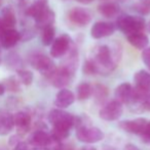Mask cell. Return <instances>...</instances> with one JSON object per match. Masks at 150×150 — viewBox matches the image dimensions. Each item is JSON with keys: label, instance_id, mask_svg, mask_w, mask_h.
Instances as JSON below:
<instances>
[{"label": "cell", "instance_id": "cell-1", "mask_svg": "<svg viewBox=\"0 0 150 150\" xmlns=\"http://www.w3.org/2000/svg\"><path fill=\"white\" fill-rule=\"evenodd\" d=\"M120 55L114 52L108 45H98L90 52V59L96 67L97 74L111 73L117 65Z\"/></svg>", "mask_w": 150, "mask_h": 150}, {"label": "cell", "instance_id": "cell-2", "mask_svg": "<svg viewBox=\"0 0 150 150\" xmlns=\"http://www.w3.org/2000/svg\"><path fill=\"white\" fill-rule=\"evenodd\" d=\"M76 128V138L83 143H96L101 141L104 138V133L99 128L94 126H90V124L85 122L83 120L76 119L75 125Z\"/></svg>", "mask_w": 150, "mask_h": 150}, {"label": "cell", "instance_id": "cell-3", "mask_svg": "<svg viewBox=\"0 0 150 150\" xmlns=\"http://www.w3.org/2000/svg\"><path fill=\"white\" fill-rule=\"evenodd\" d=\"M116 26L126 36L137 32H142L145 28V20L141 16H121L118 18Z\"/></svg>", "mask_w": 150, "mask_h": 150}, {"label": "cell", "instance_id": "cell-4", "mask_svg": "<svg viewBox=\"0 0 150 150\" xmlns=\"http://www.w3.org/2000/svg\"><path fill=\"white\" fill-rule=\"evenodd\" d=\"M48 120L55 128L71 130L75 125V117L71 113L62 110V108L52 109L48 115Z\"/></svg>", "mask_w": 150, "mask_h": 150}, {"label": "cell", "instance_id": "cell-5", "mask_svg": "<svg viewBox=\"0 0 150 150\" xmlns=\"http://www.w3.org/2000/svg\"><path fill=\"white\" fill-rule=\"evenodd\" d=\"M30 64L33 69H37L41 75L48 78L57 69L55 63L48 56L41 53H35L30 57Z\"/></svg>", "mask_w": 150, "mask_h": 150}, {"label": "cell", "instance_id": "cell-6", "mask_svg": "<svg viewBox=\"0 0 150 150\" xmlns=\"http://www.w3.org/2000/svg\"><path fill=\"white\" fill-rule=\"evenodd\" d=\"M122 111H123L122 103L116 99H113V100L107 102L101 108L99 115L101 119L106 120V122H113V120H118L121 117Z\"/></svg>", "mask_w": 150, "mask_h": 150}, {"label": "cell", "instance_id": "cell-7", "mask_svg": "<svg viewBox=\"0 0 150 150\" xmlns=\"http://www.w3.org/2000/svg\"><path fill=\"white\" fill-rule=\"evenodd\" d=\"M74 73H72L71 71H69L67 67H61L59 69H56L55 71L47 78L50 80V84L56 88H62L68 86L72 81V78Z\"/></svg>", "mask_w": 150, "mask_h": 150}, {"label": "cell", "instance_id": "cell-8", "mask_svg": "<svg viewBox=\"0 0 150 150\" xmlns=\"http://www.w3.org/2000/svg\"><path fill=\"white\" fill-rule=\"evenodd\" d=\"M71 45V39L69 36L62 35L54 40L50 48V55L54 58H59L68 52Z\"/></svg>", "mask_w": 150, "mask_h": 150}, {"label": "cell", "instance_id": "cell-9", "mask_svg": "<svg viewBox=\"0 0 150 150\" xmlns=\"http://www.w3.org/2000/svg\"><path fill=\"white\" fill-rule=\"evenodd\" d=\"M115 31V27L111 23L106 22H98L94 24L90 29V36L94 39H101L111 36Z\"/></svg>", "mask_w": 150, "mask_h": 150}, {"label": "cell", "instance_id": "cell-10", "mask_svg": "<svg viewBox=\"0 0 150 150\" xmlns=\"http://www.w3.org/2000/svg\"><path fill=\"white\" fill-rule=\"evenodd\" d=\"M69 20L78 27H84L92 21L90 12L81 7H75L69 11Z\"/></svg>", "mask_w": 150, "mask_h": 150}, {"label": "cell", "instance_id": "cell-11", "mask_svg": "<svg viewBox=\"0 0 150 150\" xmlns=\"http://www.w3.org/2000/svg\"><path fill=\"white\" fill-rule=\"evenodd\" d=\"M147 125L146 119H136L132 120H123L119 122V127L121 130L126 131L132 134H139L141 135L144 131L145 127Z\"/></svg>", "mask_w": 150, "mask_h": 150}, {"label": "cell", "instance_id": "cell-12", "mask_svg": "<svg viewBox=\"0 0 150 150\" xmlns=\"http://www.w3.org/2000/svg\"><path fill=\"white\" fill-rule=\"evenodd\" d=\"M14 122L20 134H26L31 127V115L27 111H18L14 115Z\"/></svg>", "mask_w": 150, "mask_h": 150}, {"label": "cell", "instance_id": "cell-13", "mask_svg": "<svg viewBox=\"0 0 150 150\" xmlns=\"http://www.w3.org/2000/svg\"><path fill=\"white\" fill-rule=\"evenodd\" d=\"M75 100V96L73 94L72 91L62 88L58 92L55 99V105H56L58 108H67L69 107Z\"/></svg>", "mask_w": 150, "mask_h": 150}, {"label": "cell", "instance_id": "cell-14", "mask_svg": "<svg viewBox=\"0 0 150 150\" xmlns=\"http://www.w3.org/2000/svg\"><path fill=\"white\" fill-rule=\"evenodd\" d=\"M21 40V33H19L17 30L12 29H6L3 32L0 39V45L5 49L14 47L17 43Z\"/></svg>", "mask_w": 150, "mask_h": 150}, {"label": "cell", "instance_id": "cell-15", "mask_svg": "<svg viewBox=\"0 0 150 150\" xmlns=\"http://www.w3.org/2000/svg\"><path fill=\"white\" fill-rule=\"evenodd\" d=\"M115 99L122 104H130L133 97V87L130 83H122L115 89Z\"/></svg>", "mask_w": 150, "mask_h": 150}, {"label": "cell", "instance_id": "cell-16", "mask_svg": "<svg viewBox=\"0 0 150 150\" xmlns=\"http://www.w3.org/2000/svg\"><path fill=\"white\" fill-rule=\"evenodd\" d=\"M14 128V115L7 110H0V136L9 134Z\"/></svg>", "mask_w": 150, "mask_h": 150}, {"label": "cell", "instance_id": "cell-17", "mask_svg": "<svg viewBox=\"0 0 150 150\" xmlns=\"http://www.w3.org/2000/svg\"><path fill=\"white\" fill-rule=\"evenodd\" d=\"M55 18H56V14L55 12L50 9V7H46L42 12H40L39 14L34 18L35 20V25L39 29H43L45 27L52 26L55 23Z\"/></svg>", "mask_w": 150, "mask_h": 150}, {"label": "cell", "instance_id": "cell-18", "mask_svg": "<svg viewBox=\"0 0 150 150\" xmlns=\"http://www.w3.org/2000/svg\"><path fill=\"white\" fill-rule=\"evenodd\" d=\"M135 87L145 93H150V74L146 71H139L134 76Z\"/></svg>", "mask_w": 150, "mask_h": 150}, {"label": "cell", "instance_id": "cell-19", "mask_svg": "<svg viewBox=\"0 0 150 150\" xmlns=\"http://www.w3.org/2000/svg\"><path fill=\"white\" fill-rule=\"evenodd\" d=\"M52 140V135L43 130H37L32 134L30 143L36 147H46Z\"/></svg>", "mask_w": 150, "mask_h": 150}, {"label": "cell", "instance_id": "cell-20", "mask_svg": "<svg viewBox=\"0 0 150 150\" xmlns=\"http://www.w3.org/2000/svg\"><path fill=\"white\" fill-rule=\"evenodd\" d=\"M128 41L130 42L131 45L134 47L138 48V49H144L147 47L149 43V39L143 32H137V33H133L131 35L126 36Z\"/></svg>", "mask_w": 150, "mask_h": 150}, {"label": "cell", "instance_id": "cell-21", "mask_svg": "<svg viewBox=\"0 0 150 150\" xmlns=\"http://www.w3.org/2000/svg\"><path fill=\"white\" fill-rule=\"evenodd\" d=\"M98 10L105 18H115L119 13V6L113 2H105L98 6Z\"/></svg>", "mask_w": 150, "mask_h": 150}, {"label": "cell", "instance_id": "cell-22", "mask_svg": "<svg viewBox=\"0 0 150 150\" xmlns=\"http://www.w3.org/2000/svg\"><path fill=\"white\" fill-rule=\"evenodd\" d=\"M1 20L6 29H12L17 24V18L11 7H5L1 12Z\"/></svg>", "mask_w": 150, "mask_h": 150}, {"label": "cell", "instance_id": "cell-23", "mask_svg": "<svg viewBox=\"0 0 150 150\" xmlns=\"http://www.w3.org/2000/svg\"><path fill=\"white\" fill-rule=\"evenodd\" d=\"M48 0H35V2L30 5L26 10V14L28 16L35 18L40 12H42L46 7H48Z\"/></svg>", "mask_w": 150, "mask_h": 150}, {"label": "cell", "instance_id": "cell-24", "mask_svg": "<svg viewBox=\"0 0 150 150\" xmlns=\"http://www.w3.org/2000/svg\"><path fill=\"white\" fill-rule=\"evenodd\" d=\"M54 39H55V28L52 25L42 29L41 42L43 45H45V46L52 45Z\"/></svg>", "mask_w": 150, "mask_h": 150}, {"label": "cell", "instance_id": "cell-25", "mask_svg": "<svg viewBox=\"0 0 150 150\" xmlns=\"http://www.w3.org/2000/svg\"><path fill=\"white\" fill-rule=\"evenodd\" d=\"M93 87L88 83H80L77 87V98L79 100H86L92 96Z\"/></svg>", "mask_w": 150, "mask_h": 150}, {"label": "cell", "instance_id": "cell-26", "mask_svg": "<svg viewBox=\"0 0 150 150\" xmlns=\"http://www.w3.org/2000/svg\"><path fill=\"white\" fill-rule=\"evenodd\" d=\"M92 95H94L97 102H104V100L107 98V95H108V90L103 85H96L93 88Z\"/></svg>", "mask_w": 150, "mask_h": 150}, {"label": "cell", "instance_id": "cell-27", "mask_svg": "<svg viewBox=\"0 0 150 150\" xmlns=\"http://www.w3.org/2000/svg\"><path fill=\"white\" fill-rule=\"evenodd\" d=\"M18 77L21 83L29 86L33 82V73L28 69H18Z\"/></svg>", "mask_w": 150, "mask_h": 150}, {"label": "cell", "instance_id": "cell-28", "mask_svg": "<svg viewBox=\"0 0 150 150\" xmlns=\"http://www.w3.org/2000/svg\"><path fill=\"white\" fill-rule=\"evenodd\" d=\"M135 8L138 12L142 14H147L150 12V0L149 1H140L135 5Z\"/></svg>", "mask_w": 150, "mask_h": 150}, {"label": "cell", "instance_id": "cell-29", "mask_svg": "<svg viewBox=\"0 0 150 150\" xmlns=\"http://www.w3.org/2000/svg\"><path fill=\"white\" fill-rule=\"evenodd\" d=\"M7 87V89L12 92H18L20 90V85H19V82L17 81L14 78H9L7 80V84H6L5 88Z\"/></svg>", "mask_w": 150, "mask_h": 150}, {"label": "cell", "instance_id": "cell-30", "mask_svg": "<svg viewBox=\"0 0 150 150\" xmlns=\"http://www.w3.org/2000/svg\"><path fill=\"white\" fill-rule=\"evenodd\" d=\"M83 73L86 75H95L97 74L96 67L93 64V62L90 60H86L83 64Z\"/></svg>", "mask_w": 150, "mask_h": 150}, {"label": "cell", "instance_id": "cell-31", "mask_svg": "<svg viewBox=\"0 0 150 150\" xmlns=\"http://www.w3.org/2000/svg\"><path fill=\"white\" fill-rule=\"evenodd\" d=\"M142 59L144 61L145 64H146V67L150 69V47L144 48V49H143Z\"/></svg>", "mask_w": 150, "mask_h": 150}, {"label": "cell", "instance_id": "cell-32", "mask_svg": "<svg viewBox=\"0 0 150 150\" xmlns=\"http://www.w3.org/2000/svg\"><path fill=\"white\" fill-rule=\"evenodd\" d=\"M141 136L145 141H150V122H147V125L145 127L143 133L141 134Z\"/></svg>", "mask_w": 150, "mask_h": 150}, {"label": "cell", "instance_id": "cell-33", "mask_svg": "<svg viewBox=\"0 0 150 150\" xmlns=\"http://www.w3.org/2000/svg\"><path fill=\"white\" fill-rule=\"evenodd\" d=\"M143 109H146V110H150V93L145 97V99L143 100L142 103Z\"/></svg>", "mask_w": 150, "mask_h": 150}, {"label": "cell", "instance_id": "cell-34", "mask_svg": "<svg viewBox=\"0 0 150 150\" xmlns=\"http://www.w3.org/2000/svg\"><path fill=\"white\" fill-rule=\"evenodd\" d=\"M14 150H28V146L26 143L24 142H19L14 147Z\"/></svg>", "mask_w": 150, "mask_h": 150}, {"label": "cell", "instance_id": "cell-35", "mask_svg": "<svg viewBox=\"0 0 150 150\" xmlns=\"http://www.w3.org/2000/svg\"><path fill=\"white\" fill-rule=\"evenodd\" d=\"M5 90H6L5 85H3V84L0 83V96H2V95L5 93Z\"/></svg>", "mask_w": 150, "mask_h": 150}, {"label": "cell", "instance_id": "cell-36", "mask_svg": "<svg viewBox=\"0 0 150 150\" xmlns=\"http://www.w3.org/2000/svg\"><path fill=\"white\" fill-rule=\"evenodd\" d=\"M126 150H139V148L136 146H134V145H132V144H128V146L126 147Z\"/></svg>", "mask_w": 150, "mask_h": 150}, {"label": "cell", "instance_id": "cell-37", "mask_svg": "<svg viewBox=\"0 0 150 150\" xmlns=\"http://www.w3.org/2000/svg\"><path fill=\"white\" fill-rule=\"evenodd\" d=\"M77 2H79V3H82V4H90L92 3L94 0H76Z\"/></svg>", "mask_w": 150, "mask_h": 150}, {"label": "cell", "instance_id": "cell-38", "mask_svg": "<svg viewBox=\"0 0 150 150\" xmlns=\"http://www.w3.org/2000/svg\"><path fill=\"white\" fill-rule=\"evenodd\" d=\"M80 150H97L95 147H92V146H85V147H82Z\"/></svg>", "mask_w": 150, "mask_h": 150}, {"label": "cell", "instance_id": "cell-39", "mask_svg": "<svg viewBox=\"0 0 150 150\" xmlns=\"http://www.w3.org/2000/svg\"><path fill=\"white\" fill-rule=\"evenodd\" d=\"M33 150H46V148H45V147H36V146H34Z\"/></svg>", "mask_w": 150, "mask_h": 150}, {"label": "cell", "instance_id": "cell-40", "mask_svg": "<svg viewBox=\"0 0 150 150\" xmlns=\"http://www.w3.org/2000/svg\"><path fill=\"white\" fill-rule=\"evenodd\" d=\"M147 30H148V32H149V33H150V21H149L148 25H147Z\"/></svg>", "mask_w": 150, "mask_h": 150}, {"label": "cell", "instance_id": "cell-41", "mask_svg": "<svg viewBox=\"0 0 150 150\" xmlns=\"http://www.w3.org/2000/svg\"><path fill=\"white\" fill-rule=\"evenodd\" d=\"M140 1H149V0H140Z\"/></svg>", "mask_w": 150, "mask_h": 150}, {"label": "cell", "instance_id": "cell-42", "mask_svg": "<svg viewBox=\"0 0 150 150\" xmlns=\"http://www.w3.org/2000/svg\"><path fill=\"white\" fill-rule=\"evenodd\" d=\"M20 1H27V0H20Z\"/></svg>", "mask_w": 150, "mask_h": 150}, {"label": "cell", "instance_id": "cell-43", "mask_svg": "<svg viewBox=\"0 0 150 150\" xmlns=\"http://www.w3.org/2000/svg\"><path fill=\"white\" fill-rule=\"evenodd\" d=\"M0 6H1V0H0Z\"/></svg>", "mask_w": 150, "mask_h": 150}, {"label": "cell", "instance_id": "cell-44", "mask_svg": "<svg viewBox=\"0 0 150 150\" xmlns=\"http://www.w3.org/2000/svg\"><path fill=\"white\" fill-rule=\"evenodd\" d=\"M119 1H124V0H119Z\"/></svg>", "mask_w": 150, "mask_h": 150}]
</instances>
